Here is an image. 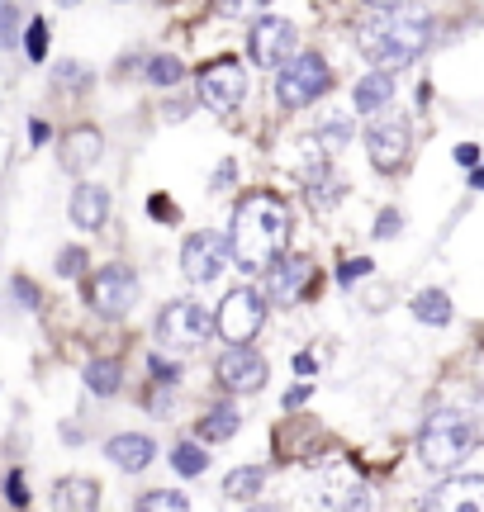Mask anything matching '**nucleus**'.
Wrapping results in <instances>:
<instances>
[{
  "label": "nucleus",
  "mask_w": 484,
  "mask_h": 512,
  "mask_svg": "<svg viewBox=\"0 0 484 512\" xmlns=\"http://www.w3.org/2000/svg\"><path fill=\"white\" fill-rule=\"evenodd\" d=\"M86 299L100 318H124L138 299V275L129 266H100V271L86 280Z\"/></svg>",
  "instance_id": "39448f33"
},
{
  "label": "nucleus",
  "mask_w": 484,
  "mask_h": 512,
  "mask_svg": "<svg viewBox=\"0 0 484 512\" xmlns=\"http://www.w3.org/2000/svg\"><path fill=\"white\" fill-rule=\"evenodd\" d=\"M181 72H186V67H181L176 57H167V53L148 62V81H152V86H176V81H181Z\"/></svg>",
  "instance_id": "393cba45"
},
{
  "label": "nucleus",
  "mask_w": 484,
  "mask_h": 512,
  "mask_svg": "<svg viewBox=\"0 0 484 512\" xmlns=\"http://www.w3.org/2000/svg\"><path fill=\"white\" fill-rule=\"evenodd\" d=\"M333 86V72H328V62L318 53H299L290 57L276 76V95L285 110H304V105H314L318 95Z\"/></svg>",
  "instance_id": "20e7f679"
},
{
  "label": "nucleus",
  "mask_w": 484,
  "mask_h": 512,
  "mask_svg": "<svg viewBox=\"0 0 484 512\" xmlns=\"http://www.w3.org/2000/svg\"><path fill=\"white\" fill-rule=\"evenodd\" d=\"M295 24L290 19H261L257 29H252V57H257L261 67H285L290 57H295Z\"/></svg>",
  "instance_id": "f8f14e48"
},
{
  "label": "nucleus",
  "mask_w": 484,
  "mask_h": 512,
  "mask_svg": "<svg viewBox=\"0 0 484 512\" xmlns=\"http://www.w3.org/2000/svg\"><path fill=\"white\" fill-rule=\"evenodd\" d=\"M451 299L442 290H423L418 294V299H413V318H418V323H432V328H447L451 323Z\"/></svg>",
  "instance_id": "aec40b11"
},
{
  "label": "nucleus",
  "mask_w": 484,
  "mask_h": 512,
  "mask_svg": "<svg viewBox=\"0 0 484 512\" xmlns=\"http://www.w3.org/2000/svg\"><path fill=\"white\" fill-rule=\"evenodd\" d=\"M470 185H475V190H484V166L475 171V176H470Z\"/></svg>",
  "instance_id": "79ce46f5"
},
{
  "label": "nucleus",
  "mask_w": 484,
  "mask_h": 512,
  "mask_svg": "<svg viewBox=\"0 0 484 512\" xmlns=\"http://www.w3.org/2000/svg\"><path fill=\"white\" fill-rule=\"evenodd\" d=\"M247 95V72H242L238 57H219L200 72V100H205L214 114H233Z\"/></svg>",
  "instance_id": "0eeeda50"
},
{
  "label": "nucleus",
  "mask_w": 484,
  "mask_h": 512,
  "mask_svg": "<svg viewBox=\"0 0 484 512\" xmlns=\"http://www.w3.org/2000/svg\"><path fill=\"white\" fill-rule=\"evenodd\" d=\"M423 508H480L484 512V475L447 479V484H442V494H432Z\"/></svg>",
  "instance_id": "f3484780"
},
{
  "label": "nucleus",
  "mask_w": 484,
  "mask_h": 512,
  "mask_svg": "<svg viewBox=\"0 0 484 512\" xmlns=\"http://www.w3.org/2000/svg\"><path fill=\"white\" fill-rule=\"evenodd\" d=\"M238 422H242V413L233 408V403H224V408H209L205 418H200V437H205V441H228L233 432H238Z\"/></svg>",
  "instance_id": "412c9836"
},
{
  "label": "nucleus",
  "mask_w": 484,
  "mask_h": 512,
  "mask_svg": "<svg viewBox=\"0 0 484 512\" xmlns=\"http://www.w3.org/2000/svg\"><path fill=\"white\" fill-rule=\"evenodd\" d=\"M295 375H314V356H295Z\"/></svg>",
  "instance_id": "58836bf2"
},
{
  "label": "nucleus",
  "mask_w": 484,
  "mask_h": 512,
  "mask_svg": "<svg viewBox=\"0 0 484 512\" xmlns=\"http://www.w3.org/2000/svg\"><path fill=\"white\" fill-rule=\"evenodd\" d=\"M57 5H62V10H72V5H81V0H57Z\"/></svg>",
  "instance_id": "37998d69"
},
{
  "label": "nucleus",
  "mask_w": 484,
  "mask_h": 512,
  "mask_svg": "<svg viewBox=\"0 0 484 512\" xmlns=\"http://www.w3.org/2000/svg\"><path fill=\"white\" fill-rule=\"evenodd\" d=\"M475 446H480V432L470 427L461 413H432L423 422V432H418V460L437 470V475H447L456 465H466L475 456Z\"/></svg>",
  "instance_id": "7ed1b4c3"
},
{
  "label": "nucleus",
  "mask_w": 484,
  "mask_h": 512,
  "mask_svg": "<svg viewBox=\"0 0 484 512\" xmlns=\"http://www.w3.org/2000/svg\"><path fill=\"white\" fill-rule=\"evenodd\" d=\"M304 399H309V384H295V389L285 394V408H299Z\"/></svg>",
  "instance_id": "e433bc0d"
},
{
  "label": "nucleus",
  "mask_w": 484,
  "mask_h": 512,
  "mask_svg": "<svg viewBox=\"0 0 484 512\" xmlns=\"http://www.w3.org/2000/svg\"><path fill=\"white\" fill-rule=\"evenodd\" d=\"M100 152H105V138H100V128H72L67 138H62V166L67 171H91L100 162Z\"/></svg>",
  "instance_id": "2eb2a0df"
},
{
  "label": "nucleus",
  "mask_w": 484,
  "mask_h": 512,
  "mask_svg": "<svg viewBox=\"0 0 484 512\" xmlns=\"http://www.w3.org/2000/svg\"><path fill=\"white\" fill-rule=\"evenodd\" d=\"M105 219H110V190H105V185H76L72 190V223L76 228L95 233V228H105Z\"/></svg>",
  "instance_id": "4468645a"
},
{
  "label": "nucleus",
  "mask_w": 484,
  "mask_h": 512,
  "mask_svg": "<svg viewBox=\"0 0 484 512\" xmlns=\"http://www.w3.org/2000/svg\"><path fill=\"white\" fill-rule=\"evenodd\" d=\"M152 214H157V219H171V204L157 195V200H152Z\"/></svg>",
  "instance_id": "ea45409f"
},
{
  "label": "nucleus",
  "mask_w": 484,
  "mask_h": 512,
  "mask_svg": "<svg viewBox=\"0 0 484 512\" xmlns=\"http://www.w3.org/2000/svg\"><path fill=\"white\" fill-rule=\"evenodd\" d=\"M390 100H394V76L385 72V67H375L371 76H361V81H356V110L361 114L385 110Z\"/></svg>",
  "instance_id": "a211bd4d"
},
{
  "label": "nucleus",
  "mask_w": 484,
  "mask_h": 512,
  "mask_svg": "<svg viewBox=\"0 0 484 512\" xmlns=\"http://www.w3.org/2000/svg\"><path fill=\"white\" fill-rule=\"evenodd\" d=\"M394 233H399V214L385 209V214H380V238H394Z\"/></svg>",
  "instance_id": "c9c22d12"
},
{
  "label": "nucleus",
  "mask_w": 484,
  "mask_h": 512,
  "mask_svg": "<svg viewBox=\"0 0 484 512\" xmlns=\"http://www.w3.org/2000/svg\"><path fill=\"white\" fill-rule=\"evenodd\" d=\"M214 323L224 332V342H252L261 332V323H266V299H261L257 290L238 285V290L219 304V318H214Z\"/></svg>",
  "instance_id": "6e6552de"
},
{
  "label": "nucleus",
  "mask_w": 484,
  "mask_h": 512,
  "mask_svg": "<svg viewBox=\"0 0 484 512\" xmlns=\"http://www.w3.org/2000/svg\"><path fill=\"white\" fill-rule=\"evenodd\" d=\"M205 337H209V318L200 304L176 299V304H167V309L157 313V342L167 351H195Z\"/></svg>",
  "instance_id": "423d86ee"
},
{
  "label": "nucleus",
  "mask_w": 484,
  "mask_h": 512,
  "mask_svg": "<svg viewBox=\"0 0 484 512\" xmlns=\"http://www.w3.org/2000/svg\"><path fill=\"white\" fill-rule=\"evenodd\" d=\"M119 375H124L119 361H91V366H86V389L100 394V399H110L114 389H119Z\"/></svg>",
  "instance_id": "5701e85b"
},
{
  "label": "nucleus",
  "mask_w": 484,
  "mask_h": 512,
  "mask_svg": "<svg viewBox=\"0 0 484 512\" xmlns=\"http://www.w3.org/2000/svg\"><path fill=\"white\" fill-rule=\"evenodd\" d=\"M309 285H314V261L309 256H280L266 271V299H276V304H299Z\"/></svg>",
  "instance_id": "9b49d317"
},
{
  "label": "nucleus",
  "mask_w": 484,
  "mask_h": 512,
  "mask_svg": "<svg viewBox=\"0 0 484 512\" xmlns=\"http://www.w3.org/2000/svg\"><path fill=\"white\" fill-rule=\"evenodd\" d=\"M261 489H266V475H261L257 465H247V470H233V475L224 479V494H228V498H238V503L257 498Z\"/></svg>",
  "instance_id": "4be33fe9"
},
{
  "label": "nucleus",
  "mask_w": 484,
  "mask_h": 512,
  "mask_svg": "<svg viewBox=\"0 0 484 512\" xmlns=\"http://www.w3.org/2000/svg\"><path fill=\"white\" fill-rule=\"evenodd\" d=\"M171 465H176V475H205V465H209V456L200 451V446H176V456H171Z\"/></svg>",
  "instance_id": "b1692460"
},
{
  "label": "nucleus",
  "mask_w": 484,
  "mask_h": 512,
  "mask_svg": "<svg viewBox=\"0 0 484 512\" xmlns=\"http://www.w3.org/2000/svg\"><path fill=\"white\" fill-rule=\"evenodd\" d=\"M356 48L366 53V62L375 67H409L432 48V15L423 5H390L375 19L361 24L356 34Z\"/></svg>",
  "instance_id": "f03ea898"
},
{
  "label": "nucleus",
  "mask_w": 484,
  "mask_h": 512,
  "mask_svg": "<svg viewBox=\"0 0 484 512\" xmlns=\"http://www.w3.org/2000/svg\"><path fill=\"white\" fill-rule=\"evenodd\" d=\"M5 498H10L15 508H24V503H29V489H24V479H19V475L5 479Z\"/></svg>",
  "instance_id": "2f4dec72"
},
{
  "label": "nucleus",
  "mask_w": 484,
  "mask_h": 512,
  "mask_svg": "<svg viewBox=\"0 0 484 512\" xmlns=\"http://www.w3.org/2000/svg\"><path fill=\"white\" fill-rule=\"evenodd\" d=\"M57 508H72V512H91L100 503V489H95V479H62L53 494Z\"/></svg>",
  "instance_id": "6ab92c4d"
},
{
  "label": "nucleus",
  "mask_w": 484,
  "mask_h": 512,
  "mask_svg": "<svg viewBox=\"0 0 484 512\" xmlns=\"http://www.w3.org/2000/svg\"><path fill=\"white\" fill-rule=\"evenodd\" d=\"M290 242V209L280 195H247L233 214V233H228V247H233V261L242 271H271Z\"/></svg>",
  "instance_id": "f257e3e1"
},
{
  "label": "nucleus",
  "mask_w": 484,
  "mask_h": 512,
  "mask_svg": "<svg viewBox=\"0 0 484 512\" xmlns=\"http://www.w3.org/2000/svg\"><path fill=\"white\" fill-rule=\"evenodd\" d=\"M214 375H219V384H224L228 394H257L261 384H266V361L252 351V342H228Z\"/></svg>",
  "instance_id": "9d476101"
},
{
  "label": "nucleus",
  "mask_w": 484,
  "mask_h": 512,
  "mask_svg": "<svg viewBox=\"0 0 484 512\" xmlns=\"http://www.w3.org/2000/svg\"><path fill=\"white\" fill-rule=\"evenodd\" d=\"M10 290L19 294V304H24V309H34V304H38V290H34V285H29V280H15Z\"/></svg>",
  "instance_id": "72a5a7b5"
},
{
  "label": "nucleus",
  "mask_w": 484,
  "mask_h": 512,
  "mask_svg": "<svg viewBox=\"0 0 484 512\" xmlns=\"http://www.w3.org/2000/svg\"><path fill=\"white\" fill-rule=\"evenodd\" d=\"M366 5H375V10H390V5H404V0H366Z\"/></svg>",
  "instance_id": "a19ab883"
},
{
  "label": "nucleus",
  "mask_w": 484,
  "mask_h": 512,
  "mask_svg": "<svg viewBox=\"0 0 484 512\" xmlns=\"http://www.w3.org/2000/svg\"><path fill=\"white\" fill-rule=\"evenodd\" d=\"M5 48H15V5L10 0H0V53Z\"/></svg>",
  "instance_id": "c756f323"
},
{
  "label": "nucleus",
  "mask_w": 484,
  "mask_h": 512,
  "mask_svg": "<svg viewBox=\"0 0 484 512\" xmlns=\"http://www.w3.org/2000/svg\"><path fill=\"white\" fill-rule=\"evenodd\" d=\"M105 456L119 465V470H129V475H138V470H148L152 456H157V446H152V437H138V432H124V437H110V446H105Z\"/></svg>",
  "instance_id": "dca6fc26"
},
{
  "label": "nucleus",
  "mask_w": 484,
  "mask_h": 512,
  "mask_svg": "<svg viewBox=\"0 0 484 512\" xmlns=\"http://www.w3.org/2000/svg\"><path fill=\"white\" fill-rule=\"evenodd\" d=\"M57 81H62V86H81L86 76H81V67H76V62H62V67H57Z\"/></svg>",
  "instance_id": "473e14b6"
},
{
  "label": "nucleus",
  "mask_w": 484,
  "mask_h": 512,
  "mask_svg": "<svg viewBox=\"0 0 484 512\" xmlns=\"http://www.w3.org/2000/svg\"><path fill=\"white\" fill-rule=\"evenodd\" d=\"M409 128L404 124H375L366 133V152H371V166L375 171H404L409 162Z\"/></svg>",
  "instance_id": "ddd939ff"
},
{
  "label": "nucleus",
  "mask_w": 484,
  "mask_h": 512,
  "mask_svg": "<svg viewBox=\"0 0 484 512\" xmlns=\"http://www.w3.org/2000/svg\"><path fill=\"white\" fill-rule=\"evenodd\" d=\"M352 138V119H333L323 128V152H342V143Z\"/></svg>",
  "instance_id": "c85d7f7f"
},
{
  "label": "nucleus",
  "mask_w": 484,
  "mask_h": 512,
  "mask_svg": "<svg viewBox=\"0 0 484 512\" xmlns=\"http://www.w3.org/2000/svg\"><path fill=\"white\" fill-rule=\"evenodd\" d=\"M371 271V261H352V266H342V271H337V280H342V285H352L356 275H366Z\"/></svg>",
  "instance_id": "f704fd0d"
},
{
  "label": "nucleus",
  "mask_w": 484,
  "mask_h": 512,
  "mask_svg": "<svg viewBox=\"0 0 484 512\" xmlns=\"http://www.w3.org/2000/svg\"><path fill=\"white\" fill-rule=\"evenodd\" d=\"M228 256H233V247L219 233H190L186 247H181V271H186L190 285H209V280H219Z\"/></svg>",
  "instance_id": "1a4fd4ad"
},
{
  "label": "nucleus",
  "mask_w": 484,
  "mask_h": 512,
  "mask_svg": "<svg viewBox=\"0 0 484 512\" xmlns=\"http://www.w3.org/2000/svg\"><path fill=\"white\" fill-rule=\"evenodd\" d=\"M214 10L224 19H247V15H257V10H266V0H214Z\"/></svg>",
  "instance_id": "cd10ccee"
},
{
  "label": "nucleus",
  "mask_w": 484,
  "mask_h": 512,
  "mask_svg": "<svg viewBox=\"0 0 484 512\" xmlns=\"http://www.w3.org/2000/svg\"><path fill=\"white\" fill-rule=\"evenodd\" d=\"M81 271H86V252L81 247H67L57 256V275H81Z\"/></svg>",
  "instance_id": "7c9ffc66"
},
{
  "label": "nucleus",
  "mask_w": 484,
  "mask_h": 512,
  "mask_svg": "<svg viewBox=\"0 0 484 512\" xmlns=\"http://www.w3.org/2000/svg\"><path fill=\"white\" fill-rule=\"evenodd\" d=\"M24 53H29V62H43V57H48V24H43V19H34V24L24 29Z\"/></svg>",
  "instance_id": "a878e982"
},
{
  "label": "nucleus",
  "mask_w": 484,
  "mask_h": 512,
  "mask_svg": "<svg viewBox=\"0 0 484 512\" xmlns=\"http://www.w3.org/2000/svg\"><path fill=\"white\" fill-rule=\"evenodd\" d=\"M138 508L143 512H186V494H143L138 498Z\"/></svg>",
  "instance_id": "bb28decb"
},
{
  "label": "nucleus",
  "mask_w": 484,
  "mask_h": 512,
  "mask_svg": "<svg viewBox=\"0 0 484 512\" xmlns=\"http://www.w3.org/2000/svg\"><path fill=\"white\" fill-rule=\"evenodd\" d=\"M456 157H461V166H475V162H480V147H461V152H456Z\"/></svg>",
  "instance_id": "4c0bfd02"
}]
</instances>
